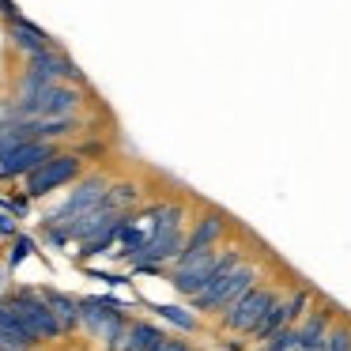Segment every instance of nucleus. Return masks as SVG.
Returning a JSON list of instances; mask_svg holds the SVG:
<instances>
[{
  "label": "nucleus",
  "instance_id": "nucleus-1",
  "mask_svg": "<svg viewBox=\"0 0 351 351\" xmlns=\"http://www.w3.org/2000/svg\"><path fill=\"white\" fill-rule=\"evenodd\" d=\"M110 185H114V182H110L106 174H87V178H80L76 189H72V197L64 200V204L57 208L53 215H46V219H42V234H46V242L69 245V227H72L76 219H84L87 212H95V208L106 200Z\"/></svg>",
  "mask_w": 351,
  "mask_h": 351
},
{
  "label": "nucleus",
  "instance_id": "nucleus-2",
  "mask_svg": "<svg viewBox=\"0 0 351 351\" xmlns=\"http://www.w3.org/2000/svg\"><path fill=\"white\" fill-rule=\"evenodd\" d=\"M80 310H84V328L110 351H121L125 332H129V313L117 302L114 295H87L80 298Z\"/></svg>",
  "mask_w": 351,
  "mask_h": 351
},
{
  "label": "nucleus",
  "instance_id": "nucleus-3",
  "mask_svg": "<svg viewBox=\"0 0 351 351\" xmlns=\"http://www.w3.org/2000/svg\"><path fill=\"white\" fill-rule=\"evenodd\" d=\"M280 302L276 283H257L253 291H245L227 313H219V332H238V336H253L257 325L268 317V310Z\"/></svg>",
  "mask_w": 351,
  "mask_h": 351
},
{
  "label": "nucleus",
  "instance_id": "nucleus-4",
  "mask_svg": "<svg viewBox=\"0 0 351 351\" xmlns=\"http://www.w3.org/2000/svg\"><path fill=\"white\" fill-rule=\"evenodd\" d=\"M80 178H84V159L76 152H57L31 178H23V193L31 200H38V197H49V193L64 189V185H76Z\"/></svg>",
  "mask_w": 351,
  "mask_h": 351
},
{
  "label": "nucleus",
  "instance_id": "nucleus-5",
  "mask_svg": "<svg viewBox=\"0 0 351 351\" xmlns=\"http://www.w3.org/2000/svg\"><path fill=\"white\" fill-rule=\"evenodd\" d=\"M8 306H16V313L27 321V328H31L38 340H57V336H64L61 321L53 317V310H49V302L42 298V291L34 287H16L8 291V295H0Z\"/></svg>",
  "mask_w": 351,
  "mask_h": 351
},
{
  "label": "nucleus",
  "instance_id": "nucleus-6",
  "mask_svg": "<svg viewBox=\"0 0 351 351\" xmlns=\"http://www.w3.org/2000/svg\"><path fill=\"white\" fill-rule=\"evenodd\" d=\"M27 84H72V87H87V76L80 72V64L72 61L69 53H61V49H46V53H34L27 57L23 64V76Z\"/></svg>",
  "mask_w": 351,
  "mask_h": 351
},
{
  "label": "nucleus",
  "instance_id": "nucleus-7",
  "mask_svg": "<svg viewBox=\"0 0 351 351\" xmlns=\"http://www.w3.org/2000/svg\"><path fill=\"white\" fill-rule=\"evenodd\" d=\"M219 253H223L219 245H215V250H204V253H182V257L167 268V276H170L178 295L197 298L200 291H204V283L212 280L215 265H219Z\"/></svg>",
  "mask_w": 351,
  "mask_h": 351
},
{
  "label": "nucleus",
  "instance_id": "nucleus-8",
  "mask_svg": "<svg viewBox=\"0 0 351 351\" xmlns=\"http://www.w3.org/2000/svg\"><path fill=\"white\" fill-rule=\"evenodd\" d=\"M245 261H250V253H245L242 245H227V250L219 253V265H215L212 280L204 283V291H200L197 298H189V302H193V313H219L223 287H227V280L245 265Z\"/></svg>",
  "mask_w": 351,
  "mask_h": 351
},
{
  "label": "nucleus",
  "instance_id": "nucleus-9",
  "mask_svg": "<svg viewBox=\"0 0 351 351\" xmlns=\"http://www.w3.org/2000/svg\"><path fill=\"white\" fill-rule=\"evenodd\" d=\"M53 155H57V144H49V140H31V144L16 147L12 155H4V159H0V182H19V178H31L34 170H38L46 159H53Z\"/></svg>",
  "mask_w": 351,
  "mask_h": 351
},
{
  "label": "nucleus",
  "instance_id": "nucleus-10",
  "mask_svg": "<svg viewBox=\"0 0 351 351\" xmlns=\"http://www.w3.org/2000/svg\"><path fill=\"white\" fill-rule=\"evenodd\" d=\"M336 321H340V310H336L332 302L310 306V313L298 321V351H321V343L328 340Z\"/></svg>",
  "mask_w": 351,
  "mask_h": 351
},
{
  "label": "nucleus",
  "instance_id": "nucleus-11",
  "mask_svg": "<svg viewBox=\"0 0 351 351\" xmlns=\"http://www.w3.org/2000/svg\"><path fill=\"white\" fill-rule=\"evenodd\" d=\"M227 230H230V215L219 212V208H208V212L189 227V234H185V253L215 250V245H219V238L227 234Z\"/></svg>",
  "mask_w": 351,
  "mask_h": 351
},
{
  "label": "nucleus",
  "instance_id": "nucleus-12",
  "mask_svg": "<svg viewBox=\"0 0 351 351\" xmlns=\"http://www.w3.org/2000/svg\"><path fill=\"white\" fill-rule=\"evenodd\" d=\"M38 343L42 340L27 328V321L16 313V306H8L4 298H0V348H8V351H34Z\"/></svg>",
  "mask_w": 351,
  "mask_h": 351
},
{
  "label": "nucleus",
  "instance_id": "nucleus-13",
  "mask_svg": "<svg viewBox=\"0 0 351 351\" xmlns=\"http://www.w3.org/2000/svg\"><path fill=\"white\" fill-rule=\"evenodd\" d=\"M4 27H8L12 49H19L23 57H34V53H46V49H53V38H49L42 27H34L31 19H16V23H4Z\"/></svg>",
  "mask_w": 351,
  "mask_h": 351
},
{
  "label": "nucleus",
  "instance_id": "nucleus-14",
  "mask_svg": "<svg viewBox=\"0 0 351 351\" xmlns=\"http://www.w3.org/2000/svg\"><path fill=\"white\" fill-rule=\"evenodd\" d=\"M42 298L49 302L53 317L61 321L64 336L76 332V328H84V310H80V298H76V295H69V291H57V287H42Z\"/></svg>",
  "mask_w": 351,
  "mask_h": 351
},
{
  "label": "nucleus",
  "instance_id": "nucleus-15",
  "mask_svg": "<svg viewBox=\"0 0 351 351\" xmlns=\"http://www.w3.org/2000/svg\"><path fill=\"white\" fill-rule=\"evenodd\" d=\"M257 283H261V265H257V261H245V265H242V268H238V272L227 280V287H223L219 313H227L230 306H234L238 298L245 295V291H253V287H257Z\"/></svg>",
  "mask_w": 351,
  "mask_h": 351
},
{
  "label": "nucleus",
  "instance_id": "nucleus-16",
  "mask_svg": "<svg viewBox=\"0 0 351 351\" xmlns=\"http://www.w3.org/2000/svg\"><path fill=\"white\" fill-rule=\"evenodd\" d=\"M162 340V328L152 321H129V332H125L121 351H152Z\"/></svg>",
  "mask_w": 351,
  "mask_h": 351
},
{
  "label": "nucleus",
  "instance_id": "nucleus-17",
  "mask_svg": "<svg viewBox=\"0 0 351 351\" xmlns=\"http://www.w3.org/2000/svg\"><path fill=\"white\" fill-rule=\"evenodd\" d=\"M34 129V140H61V136H72V132L84 129V121L80 117H42V121H31Z\"/></svg>",
  "mask_w": 351,
  "mask_h": 351
},
{
  "label": "nucleus",
  "instance_id": "nucleus-18",
  "mask_svg": "<svg viewBox=\"0 0 351 351\" xmlns=\"http://www.w3.org/2000/svg\"><path fill=\"white\" fill-rule=\"evenodd\" d=\"M31 140H34L31 121H0V159H4V155H12L16 147L31 144Z\"/></svg>",
  "mask_w": 351,
  "mask_h": 351
},
{
  "label": "nucleus",
  "instance_id": "nucleus-19",
  "mask_svg": "<svg viewBox=\"0 0 351 351\" xmlns=\"http://www.w3.org/2000/svg\"><path fill=\"white\" fill-rule=\"evenodd\" d=\"M287 325H291V317H287V298H280V302H276L272 310H268V317L257 325V332H253V340H257V343H268L276 332H283Z\"/></svg>",
  "mask_w": 351,
  "mask_h": 351
},
{
  "label": "nucleus",
  "instance_id": "nucleus-20",
  "mask_svg": "<svg viewBox=\"0 0 351 351\" xmlns=\"http://www.w3.org/2000/svg\"><path fill=\"white\" fill-rule=\"evenodd\" d=\"M152 310L159 313L167 325L182 328V332H197V328H200V317L193 310H185V306H152Z\"/></svg>",
  "mask_w": 351,
  "mask_h": 351
},
{
  "label": "nucleus",
  "instance_id": "nucleus-21",
  "mask_svg": "<svg viewBox=\"0 0 351 351\" xmlns=\"http://www.w3.org/2000/svg\"><path fill=\"white\" fill-rule=\"evenodd\" d=\"M321 351H351V321H336V328L321 343Z\"/></svg>",
  "mask_w": 351,
  "mask_h": 351
},
{
  "label": "nucleus",
  "instance_id": "nucleus-22",
  "mask_svg": "<svg viewBox=\"0 0 351 351\" xmlns=\"http://www.w3.org/2000/svg\"><path fill=\"white\" fill-rule=\"evenodd\" d=\"M265 351H298V325H287L283 332H276L268 343H261Z\"/></svg>",
  "mask_w": 351,
  "mask_h": 351
},
{
  "label": "nucleus",
  "instance_id": "nucleus-23",
  "mask_svg": "<svg viewBox=\"0 0 351 351\" xmlns=\"http://www.w3.org/2000/svg\"><path fill=\"white\" fill-rule=\"evenodd\" d=\"M38 250V245H34V238L31 234H19V238H12V253H8V268H19L23 265L27 257H31V253Z\"/></svg>",
  "mask_w": 351,
  "mask_h": 351
},
{
  "label": "nucleus",
  "instance_id": "nucleus-24",
  "mask_svg": "<svg viewBox=\"0 0 351 351\" xmlns=\"http://www.w3.org/2000/svg\"><path fill=\"white\" fill-rule=\"evenodd\" d=\"M152 351H193V348H189L185 340H174V336H162V340L155 343Z\"/></svg>",
  "mask_w": 351,
  "mask_h": 351
},
{
  "label": "nucleus",
  "instance_id": "nucleus-25",
  "mask_svg": "<svg viewBox=\"0 0 351 351\" xmlns=\"http://www.w3.org/2000/svg\"><path fill=\"white\" fill-rule=\"evenodd\" d=\"M223 351H245V348L238 340H227V343H223Z\"/></svg>",
  "mask_w": 351,
  "mask_h": 351
},
{
  "label": "nucleus",
  "instance_id": "nucleus-26",
  "mask_svg": "<svg viewBox=\"0 0 351 351\" xmlns=\"http://www.w3.org/2000/svg\"><path fill=\"white\" fill-rule=\"evenodd\" d=\"M0 283H4V268H0Z\"/></svg>",
  "mask_w": 351,
  "mask_h": 351
},
{
  "label": "nucleus",
  "instance_id": "nucleus-27",
  "mask_svg": "<svg viewBox=\"0 0 351 351\" xmlns=\"http://www.w3.org/2000/svg\"><path fill=\"white\" fill-rule=\"evenodd\" d=\"M0 351H8V348H0Z\"/></svg>",
  "mask_w": 351,
  "mask_h": 351
},
{
  "label": "nucleus",
  "instance_id": "nucleus-28",
  "mask_svg": "<svg viewBox=\"0 0 351 351\" xmlns=\"http://www.w3.org/2000/svg\"><path fill=\"white\" fill-rule=\"evenodd\" d=\"M261 351H265V348H261Z\"/></svg>",
  "mask_w": 351,
  "mask_h": 351
}]
</instances>
